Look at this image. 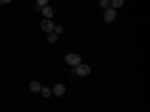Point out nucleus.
Segmentation results:
<instances>
[{"label":"nucleus","instance_id":"2","mask_svg":"<svg viewBox=\"0 0 150 112\" xmlns=\"http://www.w3.org/2000/svg\"><path fill=\"white\" fill-rule=\"evenodd\" d=\"M73 75H75V77H88V75H90V65H85V62L75 65V67H73Z\"/></svg>","mask_w":150,"mask_h":112},{"label":"nucleus","instance_id":"6","mask_svg":"<svg viewBox=\"0 0 150 112\" xmlns=\"http://www.w3.org/2000/svg\"><path fill=\"white\" fill-rule=\"evenodd\" d=\"M28 90H30V92H40V90H43V82H40V80H30Z\"/></svg>","mask_w":150,"mask_h":112},{"label":"nucleus","instance_id":"4","mask_svg":"<svg viewBox=\"0 0 150 112\" xmlns=\"http://www.w3.org/2000/svg\"><path fill=\"white\" fill-rule=\"evenodd\" d=\"M115 18H118V10H112V8H108V10H103V20H105V22H112Z\"/></svg>","mask_w":150,"mask_h":112},{"label":"nucleus","instance_id":"10","mask_svg":"<svg viewBox=\"0 0 150 112\" xmlns=\"http://www.w3.org/2000/svg\"><path fill=\"white\" fill-rule=\"evenodd\" d=\"M45 37H48V43H58V35H55V32H48Z\"/></svg>","mask_w":150,"mask_h":112},{"label":"nucleus","instance_id":"3","mask_svg":"<svg viewBox=\"0 0 150 112\" xmlns=\"http://www.w3.org/2000/svg\"><path fill=\"white\" fill-rule=\"evenodd\" d=\"M83 60H80V55L78 52H68L65 55V65H70V67H75V65H80Z\"/></svg>","mask_w":150,"mask_h":112},{"label":"nucleus","instance_id":"1","mask_svg":"<svg viewBox=\"0 0 150 112\" xmlns=\"http://www.w3.org/2000/svg\"><path fill=\"white\" fill-rule=\"evenodd\" d=\"M35 8L40 13H43V20H53V8H50V3L48 0H38L35 3Z\"/></svg>","mask_w":150,"mask_h":112},{"label":"nucleus","instance_id":"7","mask_svg":"<svg viewBox=\"0 0 150 112\" xmlns=\"http://www.w3.org/2000/svg\"><path fill=\"white\" fill-rule=\"evenodd\" d=\"M40 27H43V32H45V35H48V32H53L55 22H53V20H43V22H40Z\"/></svg>","mask_w":150,"mask_h":112},{"label":"nucleus","instance_id":"9","mask_svg":"<svg viewBox=\"0 0 150 112\" xmlns=\"http://www.w3.org/2000/svg\"><path fill=\"white\" fill-rule=\"evenodd\" d=\"M40 95H43L45 100H48V97H53V92H50V87H43V90H40Z\"/></svg>","mask_w":150,"mask_h":112},{"label":"nucleus","instance_id":"5","mask_svg":"<svg viewBox=\"0 0 150 112\" xmlns=\"http://www.w3.org/2000/svg\"><path fill=\"white\" fill-rule=\"evenodd\" d=\"M50 92H53V97H63L65 95V85H63V82H58V85L50 87Z\"/></svg>","mask_w":150,"mask_h":112},{"label":"nucleus","instance_id":"8","mask_svg":"<svg viewBox=\"0 0 150 112\" xmlns=\"http://www.w3.org/2000/svg\"><path fill=\"white\" fill-rule=\"evenodd\" d=\"M110 8L112 10H120V8H123V0H110Z\"/></svg>","mask_w":150,"mask_h":112}]
</instances>
